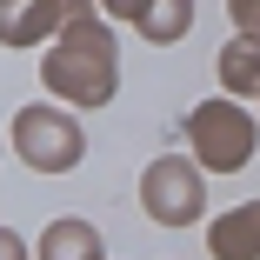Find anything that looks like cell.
Listing matches in <instances>:
<instances>
[{"instance_id":"3","label":"cell","mask_w":260,"mask_h":260,"mask_svg":"<svg viewBox=\"0 0 260 260\" xmlns=\"http://www.w3.org/2000/svg\"><path fill=\"white\" fill-rule=\"evenodd\" d=\"M140 200H147V214L153 220H167V227H187L200 214V180L187 160H153L147 180H140Z\"/></svg>"},{"instance_id":"5","label":"cell","mask_w":260,"mask_h":260,"mask_svg":"<svg viewBox=\"0 0 260 260\" xmlns=\"http://www.w3.org/2000/svg\"><path fill=\"white\" fill-rule=\"evenodd\" d=\"M214 260H260V200L214 220Z\"/></svg>"},{"instance_id":"7","label":"cell","mask_w":260,"mask_h":260,"mask_svg":"<svg viewBox=\"0 0 260 260\" xmlns=\"http://www.w3.org/2000/svg\"><path fill=\"white\" fill-rule=\"evenodd\" d=\"M220 80H227L234 93H247V87L260 93V47H253V40H234L227 54H220Z\"/></svg>"},{"instance_id":"6","label":"cell","mask_w":260,"mask_h":260,"mask_svg":"<svg viewBox=\"0 0 260 260\" xmlns=\"http://www.w3.org/2000/svg\"><path fill=\"white\" fill-rule=\"evenodd\" d=\"M40 253H47V260H100V234L80 227V220H60V227H47Z\"/></svg>"},{"instance_id":"4","label":"cell","mask_w":260,"mask_h":260,"mask_svg":"<svg viewBox=\"0 0 260 260\" xmlns=\"http://www.w3.org/2000/svg\"><path fill=\"white\" fill-rule=\"evenodd\" d=\"M14 140H20V153L34 167H74L80 160V127L67 120V114H47V107H34V114H20L14 120Z\"/></svg>"},{"instance_id":"10","label":"cell","mask_w":260,"mask_h":260,"mask_svg":"<svg viewBox=\"0 0 260 260\" xmlns=\"http://www.w3.org/2000/svg\"><path fill=\"white\" fill-rule=\"evenodd\" d=\"M234 20L240 27H260V0H234Z\"/></svg>"},{"instance_id":"11","label":"cell","mask_w":260,"mask_h":260,"mask_svg":"<svg viewBox=\"0 0 260 260\" xmlns=\"http://www.w3.org/2000/svg\"><path fill=\"white\" fill-rule=\"evenodd\" d=\"M100 7H114V14H127V20H140V14H147V0H100Z\"/></svg>"},{"instance_id":"1","label":"cell","mask_w":260,"mask_h":260,"mask_svg":"<svg viewBox=\"0 0 260 260\" xmlns=\"http://www.w3.org/2000/svg\"><path fill=\"white\" fill-rule=\"evenodd\" d=\"M47 87L54 93H67V100H107L114 93V40H107V27H93L87 14L80 20H67V40L47 54Z\"/></svg>"},{"instance_id":"8","label":"cell","mask_w":260,"mask_h":260,"mask_svg":"<svg viewBox=\"0 0 260 260\" xmlns=\"http://www.w3.org/2000/svg\"><path fill=\"white\" fill-rule=\"evenodd\" d=\"M80 14H87L80 0H40V14H34V20H7V40H14V47H27L40 27H54V20H80Z\"/></svg>"},{"instance_id":"9","label":"cell","mask_w":260,"mask_h":260,"mask_svg":"<svg viewBox=\"0 0 260 260\" xmlns=\"http://www.w3.org/2000/svg\"><path fill=\"white\" fill-rule=\"evenodd\" d=\"M140 27H147L153 40H174V34H187V0H147Z\"/></svg>"},{"instance_id":"2","label":"cell","mask_w":260,"mask_h":260,"mask_svg":"<svg viewBox=\"0 0 260 260\" xmlns=\"http://www.w3.org/2000/svg\"><path fill=\"white\" fill-rule=\"evenodd\" d=\"M187 134H193L200 160L214 167V174H234V167H247V153H253V120H247L240 107H227V100H207V107L187 120Z\"/></svg>"}]
</instances>
